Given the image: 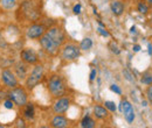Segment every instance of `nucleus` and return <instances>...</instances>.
<instances>
[{"instance_id":"obj_1","label":"nucleus","mask_w":152,"mask_h":128,"mask_svg":"<svg viewBox=\"0 0 152 128\" xmlns=\"http://www.w3.org/2000/svg\"><path fill=\"white\" fill-rule=\"evenodd\" d=\"M48 89L54 97H60L64 93V84L60 76H53L48 82Z\"/></svg>"},{"instance_id":"obj_2","label":"nucleus","mask_w":152,"mask_h":128,"mask_svg":"<svg viewBox=\"0 0 152 128\" xmlns=\"http://www.w3.org/2000/svg\"><path fill=\"white\" fill-rule=\"evenodd\" d=\"M40 43H41V47L43 48V50L47 54H49V55H56L57 54L60 46H57L56 43L48 36L46 33L40 37Z\"/></svg>"},{"instance_id":"obj_3","label":"nucleus","mask_w":152,"mask_h":128,"mask_svg":"<svg viewBox=\"0 0 152 128\" xmlns=\"http://www.w3.org/2000/svg\"><path fill=\"white\" fill-rule=\"evenodd\" d=\"M42 77H43V68H42V65H37L33 69L31 76L27 78V82H26L27 88L28 89H33L34 86H37L39 83L41 82Z\"/></svg>"},{"instance_id":"obj_4","label":"nucleus","mask_w":152,"mask_h":128,"mask_svg":"<svg viewBox=\"0 0 152 128\" xmlns=\"http://www.w3.org/2000/svg\"><path fill=\"white\" fill-rule=\"evenodd\" d=\"M10 99H12L18 106H23L27 103V93L22 88H17L8 93Z\"/></svg>"},{"instance_id":"obj_5","label":"nucleus","mask_w":152,"mask_h":128,"mask_svg":"<svg viewBox=\"0 0 152 128\" xmlns=\"http://www.w3.org/2000/svg\"><path fill=\"white\" fill-rule=\"evenodd\" d=\"M80 49L81 48H78L75 44H67L63 48L62 57L66 61H75L76 58L80 56Z\"/></svg>"},{"instance_id":"obj_6","label":"nucleus","mask_w":152,"mask_h":128,"mask_svg":"<svg viewBox=\"0 0 152 128\" xmlns=\"http://www.w3.org/2000/svg\"><path fill=\"white\" fill-rule=\"evenodd\" d=\"M119 110L124 114V118H125V120H126L129 124L133 122V120H134V111H133V108H132V105H131L128 100H123V101L121 103Z\"/></svg>"},{"instance_id":"obj_7","label":"nucleus","mask_w":152,"mask_h":128,"mask_svg":"<svg viewBox=\"0 0 152 128\" xmlns=\"http://www.w3.org/2000/svg\"><path fill=\"white\" fill-rule=\"evenodd\" d=\"M46 34L50 37L57 46H60V47L64 42V34H63V32L58 27H52V28H49V30H47Z\"/></svg>"},{"instance_id":"obj_8","label":"nucleus","mask_w":152,"mask_h":128,"mask_svg":"<svg viewBox=\"0 0 152 128\" xmlns=\"http://www.w3.org/2000/svg\"><path fill=\"white\" fill-rule=\"evenodd\" d=\"M1 79H2L4 84L6 86H8V88H15L18 85L17 78L14 77L13 72L11 70H8V69L2 70V72H1Z\"/></svg>"},{"instance_id":"obj_9","label":"nucleus","mask_w":152,"mask_h":128,"mask_svg":"<svg viewBox=\"0 0 152 128\" xmlns=\"http://www.w3.org/2000/svg\"><path fill=\"white\" fill-rule=\"evenodd\" d=\"M21 59L29 64H35L38 62V55L33 49H25L21 51Z\"/></svg>"},{"instance_id":"obj_10","label":"nucleus","mask_w":152,"mask_h":128,"mask_svg":"<svg viewBox=\"0 0 152 128\" xmlns=\"http://www.w3.org/2000/svg\"><path fill=\"white\" fill-rule=\"evenodd\" d=\"M45 34V27L42 25H33L27 30V37L29 38H39Z\"/></svg>"},{"instance_id":"obj_11","label":"nucleus","mask_w":152,"mask_h":128,"mask_svg":"<svg viewBox=\"0 0 152 128\" xmlns=\"http://www.w3.org/2000/svg\"><path fill=\"white\" fill-rule=\"evenodd\" d=\"M69 105H70V101L68 98H61L54 104V112L57 114H62L69 108Z\"/></svg>"},{"instance_id":"obj_12","label":"nucleus","mask_w":152,"mask_h":128,"mask_svg":"<svg viewBox=\"0 0 152 128\" xmlns=\"http://www.w3.org/2000/svg\"><path fill=\"white\" fill-rule=\"evenodd\" d=\"M110 8H111V12L114 13V15H116V17L122 15L123 12H124V5H123L121 1H118V0H116V1H113V2H111Z\"/></svg>"},{"instance_id":"obj_13","label":"nucleus","mask_w":152,"mask_h":128,"mask_svg":"<svg viewBox=\"0 0 152 128\" xmlns=\"http://www.w3.org/2000/svg\"><path fill=\"white\" fill-rule=\"evenodd\" d=\"M68 125V121L64 116L62 115H56L53 120H52V126L55 128H63V127H67Z\"/></svg>"},{"instance_id":"obj_14","label":"nucleus","mask_w":152,"mask_h":128,"mask_svg":"<svg viewBox=\"0 0 152 128\" xmlns=\"http://www.w3.org/2000/svg\"><path fill=\"white\" fill-rule=\"evenodd\" d=\"M94 114L97 119H104L107 115H108V111L105 107H102V106H95L94 107Z\"/></svg>"},{"instance_id":"obj_15","label":"nucleus","mask_w":152,"mask_h":128,"mask_svg":"<svg viewBox=\"0 0 152 128\" xmlns=\"http://www.w3.org/2000/svg\"><path fill=\"white\" fill-rule=\"evenodd\" d=\"M34 114H35V111H34L33 104H26L25 110H23V115L27 119H33L34 118Z\"/></svg>"},{"instance_id":"obj_16","label":"nucleus","mask_w":152,"mask_h":128,"mask_svg":"<svg viewBox=\"0 0 152 128\" xmlns=\"http://www.w3.org/2000/svg\"><path fill=\"white\" fill-rule=\"evenodd\" d=\"M81 127L83 128H93L95 127V121L90 116H84L81 121Z\"/></svg>"},{"instance_id":"obj_17","label":"nucleus","mask_w":152,"mask_h":128,"mask_svg":"<svg viewBox=\"0 0 152 128\" xmlns=\"http://www.w3.org/2000/svg\"><path fill=\"white\" fill-rule=\"evenodd\" d=\"M15 71H17V74H18V77H20V78H25V77H26L27 69H26L25 64H22L21 62H20V63H18V64L15 65Z\"/></svg>"},{"instance_id":"obj_18","label":"nucleus","mask_w":152,"mask_h":128,"mask_svg":"<svg viewBox=\"0 0 152 128\" xmlns=\"http://www.w3.org/2000/svg\"><path fill=\"white\" fill-rule=\"evenodd\" d=\"M91 47H93V41H91L89 37L82 40V42H81V44H80V48H81L82 50H89Z\"/></svg>"},{"instance_id":"obj_19","label":"nucleus","mask_w":152,"mask_h":128,"mask_svg":"<svg viewBox=\"0 0 152 128\" xmlns=\"http://www.w3.org/2000/svg\"><path fill=\"white\" fill-rule=\"evenodd\" d=\"M1 5L5 9H13L17 5V0H1Z\"/></svg>"},{"instance_id":"obj_20","label":"nucleus","mask_w":152,"mask_h":128,"mask_svg":"<svg viewBox=\"0 0 152 128\" xmlns=\"http://www.w3.org/2000/svg\"><path fill=\"white\" fill-rule=\"evenodd\" d=\"M148 11H149V7H148L146 4H144V2H139V4H138V12H139V13L146 14Z\"/></svg>"},{"instance_id":"obj_21","label":"nucleus","mask_w":152,"mask_h":128,"mask_svg":"<svg viewBox=\"0 0 152 128\" xmlns=\"http://www.w3.org/2000/svg\"><path fill=\"white\" fill-rule=\"evenodd\" d=\"M142 83L146 84V85H152V74H146L142 78Z\"/></svg>"},{"instance_id":"obj_22","label":"nucleus","mask_w":152,"mask_h":128,"mask_svg":"<svg viewBox=\"0 0 152 128\" xmlns=\"http://www.w3.org/2000/svg\"><path fill=\"white\" fill-rule=\"evenodd\" d=\"M104 105H105V108H108V110L111 111V112L116 111V105H115V103H113V101H105Z\"/></svg>"},{"instance_id":"obj_23","label":"nucleus","mask_w":152,"mask_h":128,"mask_svg":"<svg viewBox=\"0 0 152 128\" xmlns=\"http://www.w3.org/2000/svg\"><path fill=\"white\" fill-rule=\"evenodd\" d=\"M5 107L6 108H8V110H12L13 108V106H14V101L12 100V99H7V100H5Z\"/></svg>"},{"instance_id":"obj_24","label":"nucleus","mask_w":152,"mask_h":128,"mask_svg":"<svg viewBox=\"0 0 152 128\" xmlns=\"http://www.w3.org/2000/svg\"><path fill=\"white\" fill-rule=\"evenodd\" d=\"M109 47H110V48H111V51H113V53H115V54H116V55H118V54H119V49H118V48H117V46H116V44H115L114 42H111V43H110V44H109Z\"/></svg>"},{"instance_id":"obj_25","label":"nucleus","mask_w":152,"mask_h":128,"mask_svg":"<svg viewBox=\"0 0 152 128\" xmlns=\"http://www.w3.org/2000/svg\"><path fill=\"white\" fill-rule=\"evenodd\" d=\"M97 30H98V33L101 34V35H103V36H109V33L105 30V28H102V27H98L97 28Z\"/></svg>"},{"instance_id":"obj_26","label":"nucleus","mask_w":152,"mask_h":128,"mask_svg":"<svg viewBox=\"0 0 152 128\" xmlns=\"http://www.w3.org/2000/svg\"><path fill=\"white\" fill-rule=\"evenodd\" d=\"M146 95H148L149 101L152 104V86H149V89L146 90Z\"/></svg>"},{"instance_id":"obj_27","label":"nucleus","mask_w":152,"mask_h":128,"mask_svg":"<svg viewBox=\"0 0 152 128\" xmlns=\"http://www.w3.org/2000/svg\"><path fill=\"white\" fill-rule=\"evenodd\" d=\"M7 97H8V93H6L5 91L0 90V101H2V100H6V99H7Z\"/></svg>"},{"instance_id":"obj_28","label":"nucleus","mask_w":152,"mask_h":128,"mask_svg":"<svg viewBox=\"0 0 152 128\" xmlns=\"http://www.w3.org/2000/svg\"><path fill=\"white\" fill-rule=\"evenodd\" d=\"M110 90H111V91H114V92H116V93H117V94H121V93H122V91H121V89H119V88H118V86H117V85H111V86H110Z\"/></svg>"},{"instance_id":"obj_29","label":"nucleus","mask_w":152,"mask_h":128,"mask_svg":"<svg viewBox=\"0 0 152 128\" xmlns=\"http://www.w3.org/2000/svg\"><path fill=\"white\" fill-rule=\"evenodd\" d=\"M74 13H75V14H80V13H81V5H80V4L76 5L75 7H74Z\"/></svg>"},{"instance_id":"obj_30","label":"nucleus","mask_w":152,"mask_h":128,"mask_svg":"<svg viewBox=\"0 0 152 128\" xmlns=\"http://www.w3.org/2000/svg\"><path fill=\"white\" fill-rule=\"evenodd\" d=\"M96 74H97V72H96L95 69H94V70H91V73H90V80H94V79H95Z\"/></svg>"},{"instance_id":"obj_31","label":"nucleus","mask_w":152,"mask_h":128,"mask_svg":"<svg viewBox=\"0 0 152 128\" xmlns=\"http://www.w3.org/2000/svg\"><path fill=\"white\" fill-rule=\"evenodd\" d=\"M0 47H6V41L4 40V37L0 35Z\"/></svg>"},{"instance_id":"obj_32","label":"nucleus","mask_w":152,"mask_h":128,"mask_svg":"<svg viewBox=\"0 0 152 128\" xmlns=\"http://www.w3.org/2000/svg\"><path fill=\"white\" fill-rule=\"evenodd\" d=\"M139 50H140V47H139V46H134V47H133V51H134V53H138Z\"/></svg>"},{"instance_id":"obj_33","label":"nucleus","mask_w":152,"mask_h":128,"mask_svg":"<svg viewBox=\"0 0 152 128\" xmlns=\"http://www.w3.org/2000/svg\"><path fill=\"white\" fill-rule=\"evenodd\" d=\"M124 73L126 74V78H128L129 80H132V78H131V74H130V73L128 72V71H124Z\"/></svg>"},{"instance_id":"obj_34","label":"nucleus","mask_w":152,"mask_h":128,"mask_svg":"<svg viewBox=\"0 0 152 128\" xmlns=\"http://www.w3.org/2000/svg\"><path fill=\"white\" fill-rule=\"evenodd\" d=\"M18 126H19V127H25V122H23L22 120H19V124H18Z\"/></svg>"},{"instance_id":"obj_35","label":"nucleus","mask_w":152,"mask_h":128,"mask_svg":"<svg viewBox=\"0 0 152 128\" xmlns=\"http://www.w3.org/2000/svg\"><path fill=\"white\" fill-rule=\"evenodd\" d=\"M146 2H148V5L152 6V0H146Z\"/></svg>"}]
</instances>
